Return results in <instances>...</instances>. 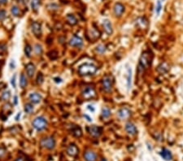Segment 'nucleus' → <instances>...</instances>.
<instances>
[{
    "label": "nucleus",
    "instance_id": "obj_1",
    "mask_svg": "<svg viewBox=\"0 0 183 161\" xmlns=\"http://www.w3.org/2000/svg\"><path fill=\"white\" fill-rule=\"evenodd\" d=\"M152 57L151 55L148 51L142 52L139 59L138 65V74H142L145 72L146 69H147L151 64Z\"/></svg>",
    "mask_w": 183,
    "mask_h": 161
},
{
    "label": "nucleus",
    "instance_id": "obj_2",
    "mask_svg": "<svg viewBox=\"0 0 183 161\" xmlns=\"http://www.w3.org/2000/svg\"><path fill=\"white\" fill-rule=\"evenodd\" d=\"M98 68L96 65L90 64V63H85L79 66L77 73L81 76L87 77V76L94 75L97 72Z\"/></svg>",
    "mask_w": 183,
    "mask_h": 161
},
{
    "label": "nucleus",
    "instance_id": "obj_3",
    "mask_svg": "<svg viewBox=\"0 0 183 161\" xmlns=\"http://www.w3.org/2000/svg\"><path fill=\"white\" fill-rule=\"evenodd\" d=\"M47 126V120L43 116H38L33 121V127L38 131H43Z\"/></svg>",
    "mask_w": 183,
    "mask_h": 161
},
{
    "label": "nucleus",
    "instance_id": "obj_4",
    "mask_svg": "<svg viewBox=\"0 0 183 161\" xmlns=\"http://www.w3.org/2000/svg\"><path fill=\"white\" fill-rule=\"evenodd\" d=\"M113 80L112 76L105 75L102 79V90L106 93H111L112 91Z\"/></svg>",
    "mask_w": 183,
    "mask_h": 161
},
{
    "label": "nucleus",
    "instance_id": "obj_5",
    "mask_svg": "<svg viewBox=\"0 0 183 161\" xmlns=\"http://www.w3.org/2000/svg\"><path fill=\"white\" fill-rule=\"evenodd\" d=\"M40 145L47 150H53L55 147V140L53 137H46L41 139Z\"/></svg>",
    "mask_w": 183,
    "mask_h": 161
},
{
    "label": "nucleus",
    "instance_id": "obj_6",
    "mask_svg": "<svg viewBox=\"0 0 183 161\" xmlns=\"http://www.w3.org/2000/svg\"><path fill=\"white\" fill-rule=\"evenodd\" d=\"M69 44L70 45L71 47L81 48V47H83V45H84V42H83V39L80 36H78V35H73L70 38V40L69 42Z\"/></svg>",
    "mask_w": 183,
    "mask_h": 161
},
{
    "label": "nucleus",
    "instance_id": "obj_7",
    "mask_svg": "<svg viewBox=\"0 0 183 161\" xmlns=\"http://www.w3.org/2000/svg\"><path fill=\"white\" fill-rule=\"evenodd\" d=\"M117 116L119 119L120 120H126L129 119L131 116V111L129 110L128 107H121L120 108L117 113H116Z\"/></svg>",
    "mask_w": 183,
    "mask_h": 161
},
{
    "label": "nucleus",
    "instance_id": "obj_8",
    "mask_svg": "<svg viewBox=\"0 0 183 161\" xmlns=\"http://www.w3.org/2000/svg\"><path fill=\"white\" fill-rule=\"evenodd\" d=\"M124 130L126 131V133L130 135V136H134L138 134V129L134 124L133 122L128 121L124 124Z\"/></svg>",
    "mask_w": 183,
    "mask_h": 161
},
{
    "label": "nucleus",
    "instance_id": "obj_9",
    "mask_svg": "<svg viewBox=\"0 0 183 161\" xmlns=\"http://www.w3.org/2000/svg\"><path fill=\"white\" fill-rule=\"evenodd\" d=\"M82 95L85 98H91L95 96V90L93 86H86L81 92Z\"/></svg>",
    "mask_w": 183,
    "mask_h": 161
},
{
    "label": "nucleus",
    "instance_id": "obj_10",
    "mask_svg": "<svg viewBox=\"0 0 183 161\" xmlns=\"http://www.w3.org/2000/svg\"><path fill=\"white\" fill-rule=\"evenodd\" d=\"M102 129L97 125H91L89 127V133L94 138H98L102 134Z\"/></svg>",
    "mask_w": 183,
    "mask_h": 161
},
{
    "label": "nucleus",
    "instance_id": "obj_11",
    "mask_svg": "<svg viewBox=\"0 0 183 161\" xmlns=\"http://www.w3.org/2000/svg\"><path fill=\"white\" fill-rule=\"evenodd\" d=\"M31 30L33 34L39 38L42 34V25L38 22H33L31 24Z\"/></svg>",
    "mask_w": 183,
    "mask_h": 161
},
{
    "label": "nucleus",
    "instance_id": "obj_12",
    "mask_svg": "<svg viewBox=\"0 0 183 161\" xmlns=\"http://www.w3.org/2000/svg\"><path fill=\"white\" fill-rule=\"evenodd\" d=\"M126 86L128 90L132 87V69L128 65H126Z\"/></svg>",
    "mask_w": 183,
    "mask_h": 161
},
{
    "label": "nucleus",
    "instance_id": "obj_13",
    "mask_svg": "<svg viewBox=\"0 0 183 161\" xmlns=\"http://www.w3.org/2000/svg\"><path fill=\"white\" fill-rule=\"evenodd\" d=\"M102 26H103V29L105 33L108 34V35H112L113 33V28L112 25L111 21L108 20V19H105L103 21H102Z\"/></svg>",
    "mask_w": 183,
    "mask_h": 161
},
{
    "label": "nucleus",
    "instance_id": "obj_14",
    "mask_svg": "<svg viewBox=\"0 0 183 161\" xmlns=\"http://www.w3.org/2000/svg\"><path fill=\"white\" fill-rule=\"evenodd\" d=\"M160 155L161 156L162 158L166 161H170L172 160V152L169 150H168L167 148H163L160 152Z\"/></svg>",
    "mask_w": 183,
    "mask_h": 161
},
{
    "label": "nucleus",
    "instance_id": "obj_15",
    "mask_svg": "<svg viewBox=\"0 0 183 161\" xmlns=\"http://www.w3.org/2000/svg\"><path fill=\"white\" fill-rule=\"evenodd\" d=\"M84 159L86 161H96L97 155L93 150H86L84 153Z\"/></svg>",
    "mask_w": 183,
    "mask_h": 161
},
{
    "label": "nucleus",
    "instance_id": "obj_16",
    "mask_svg": "<svg viewBox=\"0 0 183 161\" xmlns=\"http://www.w3.org/2000/svg\"><path fill=\"white\" fill-rule=\"evenodd\" d=\"M29 100L31 101V102L33 103H35V104H38L39 102H41L43 97L40 94H38L37 92H33V93H31L29 96Z\"/></svg>",
    "mask_w": 183,
    "mask_h": 161
},
{
    "label": "nucleus",
    "instance_id": "obj_17",
    "mask_svg": "<svg viewBox=\"0 0 183 161\" xmlns=\"http://www.w3.org/2000/svg\"><path fill=\"white\" fill-rule=\"evenodd\" d=\"M124 11V7L121 3H116L115 5H114V7H113V11H114V14H115V16H120L122 14H123V12Z\"/></svg>",
    "mask_w": 183,
    "mask_h": 161
},
{
    "label": "nucleus",
    "instance_id": "obj_18",
    "mask_svg": "<svg viewBox=\"0 0 183 161\" xmlns=\"http://www.w3.org/2000/svg\"><path fill=\"white\" fill-rule=\"evenodd\" d=\"M67 154L70 156H76L78 153V148L74 144H70L67 147Z\"/></svg>",
    "mask_w": 183,
    "mask_h": 161
},
{
    "label": "nucleus",
    "instance_id": "obj_19",
    "mask_svg": "<svg viewBox=\"0 0 183 161\" xmlns=\"http://www.w3.org/2000/svg\"><path fill=\"white\" fill-rule=\"evenodd\" d=\"M168 70H169V65H168L167 62L161 63L160 65L158 66V69H157V71L161 74L166 73H168Z\"/></svg>",
    "mask_w": 183,
    "mask_h": 161
},
{
    "label": "nucleus",
    "instance_id": "obj_20",
    "mask_svg": "<svg viewBox=\"0 0 183 161\" xmlns=\"http://www.w3.org/2000/svg\"><path fill=\"white\" fill-rule=\"evenodd\" d=\"M25 69H26V73H27V75L29 77H33L34 75V73H35V66L34 65H33L32 63H29L26 65L25 67Z\"/></svg>",
    "mask_w": 183,
    "mask_h": 161
},
{
    "label": "nucleus",
    "instance_id": "obj_21",
    "mask_svg": "<svg viewBox=\"0 0 183 161\" xmlns=\"http://www.w3.org/2000/svg\"><path fill=\"white\" fill-rule=\"evenodd\" d=\"M71 134H73V136H75L77 138H79L81 137L82 135V131H81V128L77 125H75V126H72L71 128Z\"/></svg>",
    "mask_w": 183,
    "mask_h": 161
},
{
    "label": "nucleus",
    "instance_id": "obj_22",
    "mask_svg": "<svg viewBox=\"0 0 183 161\" xmlns=\"http://www.w3.org/2000/svg\"><path fill=\"white\" fill-rule=\"evenodd\" d=\"M66 20H67V22L69 25H77V18L73 15H72V14H69L68 16H66Z\"/></svg>",
    "mask_w": 183,
    "mask_h": 161
},
{
    "label": "nucleus",
    "instance_id": "obj_23",
    "mask_svg": "<svg viewBox=\"0 0 183 161\" xmlns=\"http://www.w3.org/2000/svg\"><path fill=\"white\" fill-rule=\"evenodd\" d=\"M101 115H102V118H109L110 116H111V110H110L108 107H102V112H101Z\"/></svg>",
    "mask_w": 183,
    "mask_h": 161
},
{
    "label": "nucleus",
    "instance_id": "obj_24",
    "mask_svg": "<svg viewBox=\"0 0 183 161\" xmlns=\"http://www.w3.org/2000/svg\"><path fill=\"white\" fill-rule=\"evenodd\" d=\"M41 5V0H31V7L34 11H37Z\"/></svg>",
    "mask_w": 183,
    "mask_h": 161
},
{
    "label": "nucleus",
    "instance_id": "obj_25",
    "mask_svg": "<svg viewBox=\"0 0 183 161\" xmlns=\"http://www.w3.org/2000/svg\"><path fill=\"white\" fill-rule=\"evenodd\" d=\"M10 97H11V91L10 90H5L1 94V99L3 101H7V100H9Z\"/></svg>",
    "mask_w": 183,
    "mask_h": 161
},
{
    "label": "nucleus",
    "instance_id": "obj_26",
    "mask_svg": "<svg viewBox=\"0 0 183 161\" xmlns=\"http://www.w3.org/2000/svg\"><path fill=\"white\" fill-rule=\"evenodd\" d=\"M136 24L138 25H141V28H146V25H147V21L146 20L145 18H143V17H140V18H138L136 21Z\"/></svg>",
    "mask_w": 183,
    "mask_h": 161
},
{
    "label": "nucleus",
    "instance_id": "obj_27",
    "mask_svg": "<svg viewBox=\"0 0 183 161\" xmlns=\"http://www.w3.org/2000/svg\"><path fill=\"white\" fill-rule=\"evenodd\" d=\"M11 12L13 16H21V10L19 9V7H18L17 6H13V7H11Z\"/></svg>",
    "mask_w": 183,
    "mask_h": 161
},
{
    "label": "nucleus",
    "instance_id": "obj_28",
    "mask_svg": "<svg viewBox=\"0 0 183 161\" xmlns=\"http://www.w3.org/2000/svg\"><path fill=\"white\" fill-rule=\"evenodd\" d=\"M25 112L28 114H31L33 112V104L28 102L26 104H25Z\"/></svg>",
    "mask_w": 183,
    "mask_h": 161
},
{
    "label": "nucleus",
    "instance_id": "obj_29",
    "mask_svg": "<svg viewBox=\"0 0 183 161\" xmlns=\"http://www.w3.org/2000/svg\"><path fill=\"white\" fill-rule=\"evenodd\" d=\"M96 51H97L98 54H104L106 52V47L103 45V44H99V45H98L97 47H96Z\"/></svg>",
    "mask_w": 183,
    "mask_h": 161
},
{
    "label": "nucleus",
    "instance_id": "obj_30",
    "mask_svg": "<svg viewBox=\"0 0 183 161\" xmlns=\"http://www.w3.org/2000/svg\"><path fill=\"white\" fill-rule=\"evenodd\" d=\"M20 85L21 88H25V86H27V79L25 77V76L24 75L23 73L21 76V78H20Z\"/></svg>",
    "mask_w": 183,
    "mask_h": 161
},
{
    "label": "nucleus",
    "instance_id": "obj_31",
    "mask_svg": "<svg viewBox=\"0 0 183 161\" xmlns=\"http://www.w3.org/2000/svg\"><path fill=\"white\" fill-rule=\"evenodd\" d=\"M32 52V47L29 44H26L25 47V54L27 57H30V55Z\"/></svg>",
    "mask_w": 183,
    "mask_h": 161
},
{
    "label": "nucleus",
    "instance_id": "obj_32",
    "mask_svg": "<svg viewBox=\"0 0 183 161\" xmlns=\"http://www.w3.org/2000/svg\"><path fill=\"white\" fill-rule=\"evenodd\" d=\"M162 9V3L160 1V0H158L157 1V3H156V16H159L160 14V11H161Z\"/></svg>",
    "mask_w": 183,
    "mask_h": 161
},
{
    "label": "nucleus",
    "instance_id": "obj_33",
    "mask_svg": "<svg viewBox=\"0 0 183 161\" xmlns=\"http://www.w3.org/2000/svg\"><path fill=\"white\" fill-rule=\"evenodd\" d=\"M34 51L38 55H41V54L43 53V47H42V46L40 44H36L34 46Z\"/></svg>",
    "mask_w": 183,
    "mask_h": 161
},
{
    "label": "nucleus",
    "instance_id": "obj_34",
    "mask_svg": "<svg viewBox=\"0 0 183 161\" xmlns=\"http://www.w3.org/2000/svg\"><path fill=\"white\" fill-rule=\"evenodd\" d=\"M48 56L50 57V59H57V57H58V53H57V51H50L48 52Z\"/></svg>",
    "mask_w": 183,
    "mask_h": 161
},
{
    "label": "nucleus",
    "instance_id": "obj_35",
    "mask_svg": "<svg viewBox=\"0 0 183 161\" xmlns=\"http://www.w3.org/2000/svg\"><path fill=\"white\" fill-rule=\"evenodd\" d=\"M43 80H44V77H43V74L42 73H39L38 74V77H37V83L41 85L42 83L43 82Z\"/></svg>",
    "mask_w": 183,
    "mask_h": 161
},
{
    "label": "nucleus",
    "instance_id": "obj_36",
    "mask_svg": "<svg viewBox=\"0 0 183 161\" xmlns=\"http://www.w3.org/2000/svg\"><path fill=\"white\" fill-rule=\"evenodd\" d=\"M6 154H7V150L5 149V147L0 146V158H3Z\"/></svg>",
    "mask_w": 183,
    "mask_h": 161
},
{
    "label": "nucleus",
    "instance_id": "obj_37",
    "mask_svg": "<svg viewBox=\"0 0 183 161\" xmlns=\"http://www.w3.org/2000/svg\"><path fill=\"white\" fill-rule=\"evenodd\" d=\"M7 16V12L4 10H0V21H3L6 18Z\"/></svg>",
    "mask_w": 183,
    "mask_h": 161
},
{
    "label": "nucleus",
    "instance_id": "obj_38",
    "mask_svg": "<svg viewBox=\"0 0 183 161\" xmlns=\"http://www.w3.org/2000/svg\"><path fill=\"white\" fill-rule=\"evenodd\" d=\"M16 74L15 73L14 75L12 76V77H11V86H13V88H16Z\"/></svg>",
    "mask_w": 183,
    "mask_h": 161
},
{
    "label": "nucleus",
    "instance_id": "obj_39",
    "mask_svg": "<svg viewBox=\"0 0 183 161\" xmlns=\"http://www.w3.org/2000/svg\"><path fill=\"white\" fill-rule=\"evenodd\" d=\"M7 51V46L5 44L0 43V54H3Z\"/></svg>",
    "mask_w": 183,
    "mask_h": 161
},
{
    "label": "nucleus",
    "instance_id": "obj_40",
    "mask_svg": "<svg viewBox=\"0 0 183 161\" xmlns=\"http://www.w3.org/2000/svg\"><path fill=\"white\" fill-rule=\"evenodd\" d=\"M10 68L11 69H14L16 68V64H15V60L14 59H11V62H10Z\"/></svg>",
    "mask_w": 183,
    "mask_h": 161
},
{
    "label": "nucleus",
    "instance_id": "obj_41",
    "mask_svg": "<svg viewBox=\"0 0 183 161\" xmlns=\"http://www.w3.org/2000/svg\"><path fill=\"white\" fill-rule=\"evenodd\" d=\"M54 80L55 83H61L63 81V80L61 78H59V77H55Z\"/></svg>",
    "mask_w": 183,
    "mask_h": 161
},
{
    "label": "nucleus",
    "instance_id": "obj_42",
    "mask_svg": "<svg viewBox=\"0 0 183 161\" xmlns=\"http://www.w3.org/2000/svg\"><path fill=\"white\" fill-rule=\"evenodd\" d=\"M87 109H89V110H90L91 112H94V108L93 107L92 105H88V106H87Z\"/></svg>",
    "mask_w": 183,
    "mask_h": 161
},
{
    "label": "nucleus",
    "instance_id": "obj_43",
    "mask_svg": "<svg viewBox=\"0 0 183 161\" xmlns=\"http://www.w3.org/2000/svg\"><path fill=\"white\" fill-rule=\"evenodd\" d=\"M21 113L18 112V113H17V115H16V118H15V120H16V121H18V120H20V118H21Z\"/></svg>",
    "mask_w": 183,
    "mask_h": 161
},
{
    "label": "nucleus",
    "instance_id": "obj_44",
    "mask_svg": "<svg viewBox=\"0 0 183 161\" xmlns=\"http://www.w3.org/2000/svg\"><path fill=\"white\" fill-rule=\"evenodd\" d=\"M15 161H25V159H24L23 157H21V156H20V157H18Z\"/></svg>",
    "mask_w": 183,
    "mask_h": 161
},
{
    "label": "nucleus",
    "instance_id": "obj_45",
    "mask_svg": "<svg viewBox=\"0 0 183 161\" xmlns=\"http://www.w3.org/2000/svg\"><path fill=\"white\" fill-rule=\"evenodd\" d=\"M84 117H86V118H87V120L89 121V122H91V121H92V119L91 118V117H89L87 115H84Z\"/></svg>",
    "mask_w": 183,
    "mask_h": 161
},
{
    "label": "nucleus",
    "instance_id": "obj_46",
    "mask_svg": "<svg viewBox=\"0 0 183 161\" xmlns=\"http://www.w3.org/2000/svg\"><path fill=\"white\" fill-rule=\"evenodd\" d=\"M17 99H18V98H17V96L14 97V104H15V105H16V104H17V102H18V101H17Z\"/></svg>",
    "mask_w": 183,
    "mask_h": 161
},
{
    "label": "nucleus",
    "instance_id": "obj_47",
    "mask_svg": "<svg viewBox=\"0 0 183 161\" xmlns=\"http://www.w3.org/2000/svg\"><path fill=\"white\" fill-rule=\"evenodd\" d=\"M7 2V0H0V4H4Z\"/></svg>",
    "mask_w": 183,
    "mask_h": 161
},
{
    "label": "nucleus",
    "instance_id": "obj_48",
    "mask_svg": "<svg viewBox=\"0 0 183 161\" xmlns=\"http://www.w3.org/2000/svg\"><path fill=\"white\" fill-rule=\"evenodd\" d=\"M18 3H25V0H16Z\"/></svg>",
    "mask_w": 183,
    "mask_h": 161
},
{
    "label": "nucleus",
    "instance_id": "obj_49",
    "mask_svg": "<svg viewBox=\"0 0 183 161\" xmlns=\"http://www.w3.org/2000/svg\"><path fill=\"white\" fill-rule=\"evenodd\" d=\"M100 161H108V160H106L105 158H102V160H100Z\"/></svg>",
    "mask_w": 183,
    "mask_h": 161
}]
</instances>
